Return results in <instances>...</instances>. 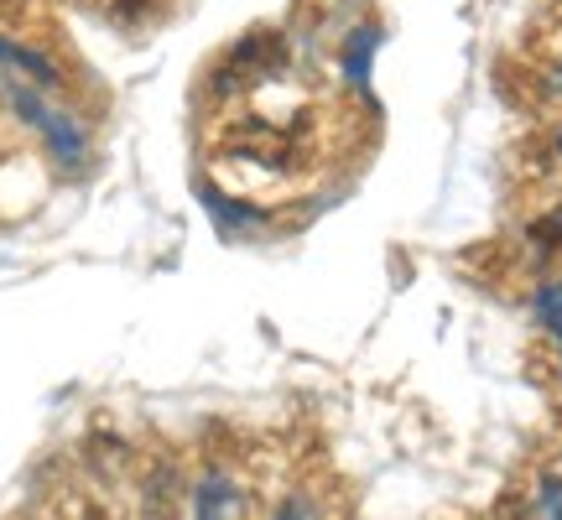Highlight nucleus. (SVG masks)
<instances>
[{
    "label": "nucleus",
    "instance_id": "obj_3",
    "mask_svg": "<svg viewBox=\"0 0 562 520\" xmlns=\"http://www.w3.org/2000/svg\"><path fill=\"white\" fill-rule=\"evenodd\" d=\"M193 520H245V489L235 474L209 468L193 484Z\"/></svg>",
    "mask_w": 562,
    "mask_h": 520
},
{
    "label": "nucleus",
    "instance_id": "obj_2",
    "mask_svg": "<svg viewBox=\"0 0 562 520\" xmlns=\"http://www.w3.org/2000/svg\"><path fill=\"white\" fill-rule=\"evenodd\" d=\"M11 104H16L32 125H37L42 136H47V146H53V157H58V161H68V167H74V161H83V131L68 121V115L47 110L32 89H11Z\"/></svg>",
    "mask_w": 562,
    "mask_h": 520
},
{
    "label": "nucleus",
    "instance_id": "obj_4",
    "mask_svg": "<svg viewBox=\"0 0 562 520\" xmlns=\"http://www.w3.org/2000/svg\"><path fill=\"white\" fill-rule=\"evenodd\" d=\"M0 63H11V68H21L26 79L37 83V89H63V74L53 58H42L37 47H26V42H11L0 37Z\"/></svg>",
    "mask_w": 562,
    "mask_h": 520
},
{
    "label": "nucleus",
    "instance_id": "obj_1",
    "mask_svg": "<svg viewBox=\"0 0 562 520\" xmlns=\"http://www.w3.org/2000/svg\"><path fill=\"white\" fill-rule=\"evenodd\" d=\"M281 68H286V37H281V32H250V37H240L220 58V68H214V94H245V89H256V83L277 79Z\"/></svg>",
    "mask_w": 562,
    "mask_h": 520
},
{
    "label": "nucleus",
    "instance_id": "obj_7",
    "mask_svg": "<svg viewBox=\"0 0 562 520\" xmlns=\"http://www.w3.org/2000/svg\"><path fill=\"white\" fill-rule=\"evenodd\" d=\"M277 520H323V505L313 495H286L277 510Z\"/></svg>",
    "mask_w": 562,
    "mask_h": 520
},
{
    "label": "nucleus",
    "instance_id": "obj_11",
    "mask_svg": "<svg viewBox=\"0 0 562 520\" xmlns=\"http://www.w3.org/2000/svg\"><path fill=\"white\" fill-rule=\"evenodd\" d=\"M558 146H562V140H558Z\"/></svg>",
    "mask_w": 562,
    "mask_h": 520
},
{
    "label": "nucleus",
    "instance_id": "obj_5",
    "mask_svg": "<svg viewBox=\"0 0 562 520\" xmlns=\"http://www.w3.org/2000/svg\"><path fill=\"white\" fill-rule=\"evenodd\" d=\"M100 5L104 21H115V26H140V21L157 16V0H94Z\"/></svg>",
    "mask_w": 562,
    "mask_h": 520
},
{
    "label": "nucleus",
    "instance_id": "obj_8",
    "mask_svg": "<svg viewBox=\"0 0 562 520\" xmlns=\"http://www.w3.org/2000/svg\"><path fill=\"white\" fill-rule=\"evenodd\" d=\"M531 240L542 245V250H562V208H558V214H547V219L531 224Z\"/></svg>",
    "mask_w": 562,
    "mask_h": 520
},
{
    "label": "nucleus",
    "instance_id": "obj_9",
    "mask_svg": "<svg viewBox=\"0 0 562 520\" xmlns=\"http://www.w3.org/2000/svg\"><path fill=\"white\" fill-rule=\"evenodd\" d=\"M542 510H547V520H562V479H542Z\"/></svg>",
    "mask_w": 562,
    "mask_h": 520
},
{
    "label": "nucleus",
    "instance_id": "obj_10",
    "mask_svg": "<svg viewBox=\"0 0 562 520\" xmlns=\"http://www.w3.org/2000/svg\"><path fill=\"white\" fill-rule=\"evenodd\" d=\"M83 520H104V510H89V516H83Z\"/></svg>",
    "mask_w": 562,
    "mask_h": 520
},
{
    "label": "nucleus",
    "instance_id": "obj_6",
    "mask_svg": "<svg viewBox=\"0 0 562 520\" xmlns=\"http://www.w3.org/2000/svg\"><path fill=\"white\" fill-rule=\"evenodd\" d=\"M370 53H375V32H355L349 47H344V74H349V83H364V74H370Z\"/></svg>",
    "mask_w": 562,
    "mask_h": 520
}]
</instances>
